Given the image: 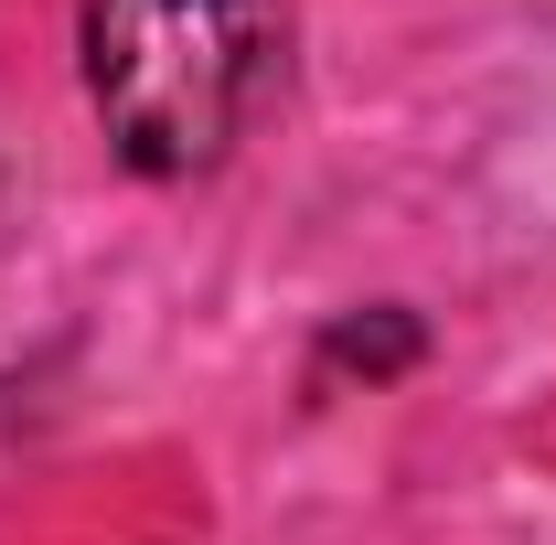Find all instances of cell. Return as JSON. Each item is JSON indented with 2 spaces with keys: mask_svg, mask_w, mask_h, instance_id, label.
Masks as SVG:
<instances>
[{
  "mask_svg": "<svg viewBox=\"0 0 556 545\" xmlns=\"http://www.w3.org/2000/svg\"><path fill=\"white\" fill-rule=\"evenodd\" d=\"M86 107L139 182H193L257 129L289 65L278 0H86Z\"/></svg>",
  "mask_w": 556,
  "mask_h": 545,
  "instance_id": "6da1fadb",
  "label": "cell"
},
{
  "mask_svg": "<svg viewBox=\"0 0 556 545\" xmlns=\"http://www.w3.org/2000/svg\"><path fill=\"white\" fill-rule=\"evenodd\" d=\"M407 364H417L407 310H364V321H332L321 332V375H407Z\"/></svg>",
  "mask_w": 556,
  "mask_h": 545,
  "instance_id": "7a4b0ae2",
  "label": "cell"
}]
</instances>
